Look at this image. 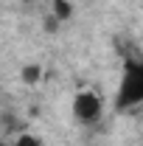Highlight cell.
Wrapping results in <instances>:
<instances>
[{
  "label": "cell",
  "mask_w": 143,
  "mask_h": 146,
  "mask_svg": "<svg viewBox=\"0 0 143 146\" xmlns=\"http://www.w3.org/2000/svg\"><path fill=\"white\" fill-rule=\"evenodd\" d=\"M51 6H54L51 11H54V17L59 20V23H65V20L73 17V3H70V0H54Z\"/></svg>",
  "instance_id": "obj_3"
},
{
  "label": "cell",
  "mask_w": 143,
  "mask_h": 146,
  "mask_svg": "<svg viewBox=\"0 0 143 146\" xmlns=\"http://www.w3.org/2000/svg\"><path fill=\"white\" fill-rule=\"evenodd\" d=\"M14 146H45V143H42L39 135H28V132H23V135L14 138Z\"/></svg>",
  "instance_id": "obj_5"
},
{
  "label": "cell",
  "mask_w": 143,
  "mask_h": 146,
  "mask_svg": "<svg viewBox=\"0 0 143 146\" xmlns=\"http://www.w3.org/2000/svg\"><path fill=\"white\" fill-rule=\"evenodd\" d=\"M73 118L79 121V124H95L98 118H101V101H98V96L95 93H79L76 98H73Z\"/></svg>",
  "instance_id": "obj_2"
},
{
  "label": "cell",
  "mask_w": 143,
  "mask_h": 146,
  "mask_svg": "<svg viewBox=\"0 0 143 146\" xmlns=\"http://www.w3.org/2000/svg\"><path fill=\"white\" fill-rule=\"evenodd\" d=\"M20 76H23V82H25V84H36V82L42 79V68H39V65H25Z\"/></svg>",
  "instance_id": "obj_4"
},
{
  "label": "cell",
  "mask_w": 143,
  "mask_h": 146,
  "mask_svg": "<svg viewBox=\"0 0 143 146\" xmlns=\"http://www.w3.org/2000/svg\"><path fill=\"white\" fill-rule=\"evenodd\" d=\"M143 101V62L140 65H126L124 82H121V90H118V107H132Z\"/></svg>",
  "instance_id": "obj_1"
},
{
  "label": "cell",
  "mask_w": 143,
  "mask_h": 146,
  "mask_svg": "<svg viewBox=\"0 0 143 146\" xmlns=\"http://www.w3.org/2000/svg\"><path fill=\"white\" fill-rule=\"evenodd\" d=\"M0 146H3V143H0Z\"/></svg>",
  "instance_id": "obj_7"
},
{
  "label": "cell",
  "mask_w": 143,
  "mask_h": 146,
  "mask_svg": "<svg viewBox=\"0 0 143 146\" xmlns=\"http://www.w3.org/2000/svg\"><path fill=\"white\" fill-rule=\"evenodd\" d=\"M25 3H31V0H25Z\"/></svg>",
  "instance_id": "obj_6"
}]
</instances>
